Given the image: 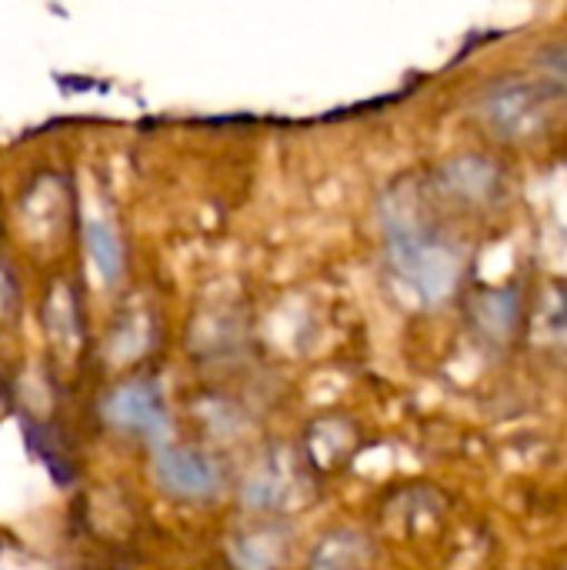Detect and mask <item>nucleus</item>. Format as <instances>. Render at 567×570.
I'll use <instances>...</instances> for the list:
<instances>
[{
  "label": "nucleus",
  "mask_w": 567,
  "mask_h": 570,
  "mask_svg": "<svg viewBox=\"0 0 567 570\" xmlns=\"http://www.w3.org/2000/svg\"><path fill=\"white\" fill-rule=\"evenodd\" d=\"M84 237H87V254H90L97 274L107 284H117L120 274H124V244H120L117 230L110 224H104V220H90Z\"/></svg>",
  "instance_id": "nucleus-7"
},
{
  "label": "nucleus",
  "mask_w": 567,
  "mask_h": 570,
  "mask_svg": "<svg viewBox=\"0 0 567 570\" xmlns=\"http://www.w3.org/2000/svg\"><path fill=\"white\" fill-rule=\"evenodd\" d=\"M368 558L364 551V541L354 538V534H338L331 541L321 544L317 558H314V568L311 570H361Z\"/></svg>",
  "instance_id": "nucleus-9"
},
{
  "label": "nucleus",
  "mask_w": 567,
  "mask_h": 570,
  "mask_svg": "<svg viewBox=\"0 0 567 570\" xmlns=\"http://www.w3.org/2000/svg\"><path fill=\"white\" fill-rule=\"evenodd\" d=\"M518 314H521V297L518 291H488L478 304H475V321L478 327L495 337L505 341L515 327H518Z\"/></svg>",
  "instance_id": "nucleus-6"
},
{
  "label": "nucleus",
  "mask_w": 567,
  "mask_h": 570,
  "mask_svg": "<svg viewBox=\"0 0 567 570\" xmlns=\"http://www.w3.org/2000/svg\"><path fill=\"white\" fill-rule=\"evenodd\" d=\"M381 220L388 261L401 284H408L421 304L448 301L461 277V250L424 217L421 200L411 190H394L388 194Z\"/></svg>",
  "instance_id": "nucleus-1"
},
{
  "label": "nucleus",
  "mask_w": 567,
  "mask_h": 570,
  "mask_svg": "<svg viewBox=\"0 0 567 570\" xmlns=\"http://www.w3.org/2000/svg\"><path fill=\"white\" fill-rule=\"evenodd\" d=\"M294 474L287 471V464H267L254 474V481L247 484V501L254 508H281L291 501V491H294Z\"/></svg>",
  "instance_id": "nucleus-8"
},
{
  "label": "nucleus",
  "mask_w": 567,
  "mask_h": 570,
  "mask_svg": "<svg viewBox=\"0 0 567 570\" xmlns=\"http://www.w3.org/2000/svg\"><path fill=\"white\" fill-rule=\"evenodd\" d=\"M545 117V97L535 83H505L485 100V120L501 137H525Z\"/></svg>",
  "instance_id": "nucleus-4"
},
{
  "label": "nucleus",
  "mask_w": 567,
  "mask_h": 570,
  "mask_svg": "<svg viewBox=\"0 0 567 570\" xmlns=\"http://www.w3.org/2000/svg\"><path fill=\"white\" fill-rule=\"evenodd\" d=\"M441 190L465 204H485L498 194V167L488 157H454L441 167Z\"/></svg>",
  "instance_id": "nucleus-5"
},
{
  "label": "nucleus",
  "mask_w": 567,
  "mask_h": 570,
  "mask_svg": "<svg viewBox=\"0 0 567 570\" xmlns=\"http://www.w3.org/2000/svg\"><path fill=\"white\" fill-rule=\"evenodd\" d=\"M154 471L164 491H170L174 498H211L221 488V471L217 464L194 448H180V444H157L154 454Z\"/></svg>",
  "instance_id": "nucleus-3"
},
{
  "label": "nucleus",
  "mask_w": 567,
  "mask_h": 570,
  "mask_svg": "<svg viewBox=\"0 0 567 570\" xmlns=\"http://www.w3.org/2000/svg\"><path fill=\"white\" fill-rule=\"evenodd\" d=\"M538 331L548 341H567V297H561L555 307H548L538 321Z\"/></svg>",
  "instance_id": "nucleus-10"
},
{
  "label": "nucleus",
  "mask_w": 567,
  "mask_h": 570,
  "mask_svg": "<svg viewBox=\"0 0 567 570\" xmlns=\"http://www.w3.org/2000/svg\"><path fill=\"white\" fill-rule=\"evenodd\" d=\"M104 417L114 428H120L127 434H140L154 444L170 441V414H167L164 394L154 384L130 381V384L117 387L104 401Z\"/></svg>",
  "instance_id": "nucleus-2"
}]
</instances>
